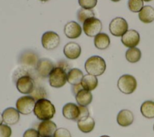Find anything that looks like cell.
Instances as JSON below:
<instances>
[{"label":"cell","mask_w":154,"mask_h":137,"mask_svg":"<svg viewBox=\"0 0 154 137\" xmlns=\"http://www.w3.org/2000/svg\"><path fill=\"white\" fill-rule=\"evenodd\" d=\"M143 1H144V2H149V1H151L152 0H143Z\"/></svg>","instance_id":"f35d334b"},{"label":"cell","mask_w":154,"mask_h":137,"mask_svg":"<svg viewBox=\"0 0 154 137\" xmlns=\"http://www.w3.org/2000/svg\"><path fill=\"white\" fill-rule=\"evenodd\" d=\"M82 72L77 68L70 69L67 73V81L72 85L80 84L83 78Z\"/></svg>","instance_id":"7402d4cb"},{"label":"cell","mask_w":154,"mask_h":137,"mask_svg":"<svg viewBox=\"0 0 154 137\" xmlns=\"http://www.w3.org/2000/svg\"><path fill=\"white\" fill-rule=\"evenodd\" d=\"M75 99L79 106H87L91 103L93 95L90 91L83 88L75 95Z\"/></svg>","instance_id":"d6986e66"},{"label":"cell","mask_w":154,"mask_h":137,"mask_svg":"<svg viewBox=\"0 0 154 137\" xmlns=\"http://www.w3.org/2000/svg\"><path fill=\"white\" fill-rule=\"evenodd\" d=\"M79 109H80V113L79 115L76 120V121L81 120H84L87 118L88 117L90 116V113L88 109L87 108V106H79Z\"/></svg>","instance_id":"d6a6232c"},{"label":"cell","mask_w":154,"mask_h":137,"mask_svg":"<svg viewBox=\"0 0 154 137\" xmlns=\"http://www.w3.org/2000/svg\"><path fill=\"white\" fill-rule=\"evenodd\" d=\"M82 89H83V87H82L81 83L76 84V85H73L72 87V93L73 94V95H75V96L78 93V92L79 91H80Z\"/></svg>","instance_id":"e575fe53"},{"label":"cell","mask_w":154,"mask_h":137,"mask_svg":"<svg viewBox=\"0 0 154 137\" xmlns=\"http://www.w3.org/2000/svg\"><path fill=\"white\" fill-rule=\"evenodd\" d=\"M64 32L67 38L75 39L81 35L82 28L76 22L70 21L65 25Z\"/></svg>","instance_id":"9a60e30c"},{"label":"cell","mask_w":154,"mask_h":137,"mask_svg":"<svg viewBox=\"0 0 154 137\" xmlns=\"http://www.w3.org/2000/svg\"><path fill=\"white\" fill-rule=\"evenodd\" d=\"M3 122V118H2V115L1 114V113L0 112V125L2 124Z\"/></svg>","instance_id":"d590c367"},{"label":"cell","mask_w":154,"mask_h":137,"mask_svg":"<svg viewBox=\"0 0 154 137\" xmlns=\"http://www.w3.org/2000/svg\"><path fill=\"white\" fill-rule=\"evenodd\" d=\"M49 85L54 88L63 87L67 82L66 72L60 67H55L49 75Z\"/></svg>","instance_id":"277c9868"},{"label":"cell","mask_w":154,"mask_h":137,"mask_svg":"<svg viewBox=\"0 0 154 137\" xmlns=\"http://www.w3.org/2000/svg\"><path fill=\"white\" fill-rule=\"evenodd\" d=\"M11 133V129L8 125L6 124L0 125V137H10Z\"/></svg>","instance_id":"4dcf8cb0"},{"label":"cell","mask_w":154,"mask_h":137,"mask_svg":"<svg viewBox=\"0 0 154 137\" xmlns=\"http://www.w3.org/2000/svg\"><path fill=\"white\" fill-rule=\"evenodd\" d=\"M63 53L67 58L69 59H75L81 55V47L77 43L70 41L64 46Z\"/></svg>","instance_id":"5bb4252c"},{"label":"cell","mask_w":154,"mask_h":137,"mask_svg":"<svg viewBox=\"0 0 154 137\" xmlns=\"http://www.w3.org/2000/svg\"><path fill=\"white\" fill-rule=\"evenodd\" d=\"M153 130H154V124H153Z\"/></svg>","instance_id":"60d3db41"},{"label":"cell","mask_w":154,"mask_h":137,"mask_svg":"<svg viewBox=\"0 0 154 137\" xmlns=\"http://www.w3.org/2000/svg\"><path fill=\"white\" fill-rule=\"evenodd\" d=\"M111 1H113V2H119V1H120V0H111Z\"/></svg>","instance_id":"8d00e7d4"},{"label":"cell","mask_w":154,"mask_h":137,"mask_svg":"<svg viewBox=\"0 0 154 137\" xmlns=\"http://www.w3.org/2000/svg\"><path fill=\"white\" fill-rule=\"evenodd\" d=\"M38 60L37 54L31 50H27L22 52L19 58V62L20 64L30 67H35Z\"/></svg>","instance_id":"4fadbf2b"},{"label":"cell","mask_w":154,"mask_h":137,"mask_svg":"<svg viewBox=\"0 0 154 137\" xmlns=\"http://www.w3.org/2000/svg\"><path fill=\"white\" fill-rule=\"evenodd\" d=\"M128 5L132 12L139 13L144 7V3L143 0H128Z\"/></svg>","instance_id":"83f0119b"},{"label":"cell","mask_w":154,"mask_h":137,"mask_svg":"<svg viewBox=\"0 0 154 137\" xmlns=\"http://www.w3.org/2000/svg\"><path fill=\"white\" fill-rule=\"evenodd\" d=\"M100 137H110V136H107V135H103V136H100Z\"/></svg>","instance_id":"74e56055"},{"label":"cell","mask_w":154,"mask_h":137,"mask_svg":"<svg viewBox=\"0 0 154 137\" xmlns=\"http://www.w3.org/2000/svg\"><path fill=\"white\" fill-rule=\"evenodd\" d=\"M53 137H72V136L69 130L61 127L57 129L54 132Z\"/></svg>","instance_id":"1f68e13d"},{"label":"cell","mask_w":154,"mask_h":137,"mask_svg":"<svg viewBox=\"0 0 154 137\" xmlns=\"http://www.w3.org/2000/svg\"><path fill=\"white\" fill-rule=\"evenodd\" d=\"M81 84L84 89L91 91L97 87L98 80L96 76L87 74L83 76Z\"/></svg>","instance_id":"603a6c76"},{"label":"cell","mask_w":154,"mask_h":137,"mask_svg":"<svg viewBox=\"0 0 154 137\" xmlns=\"http://www.w3.org/2000/svg\"><path fill=\"white\" fill-rule=\"evenodd\" d=\"M3 121L7 125L17 124L20 119L19 112L16 108L9 107L4 110L2 112Z\"/></svg>","instance_id":"2e32d148"},{"label":"cell","mask_w":154,"mask_h":137,"mask_svg":"<svg viewBox=\"0 0 154 137\" xmlns=\"http://www.w3.org/2000/svg\"><path fill=\"white\" fill-rule=\"evenodd\" d=\"M137 87V82L134 76L126 74L121 76L117 81V87L123 94L133 93Z\"/></svg>","instance_id":"3957f363"},{"label":"cell","mask_w":154,"mask_h":137,"mask_svg":"<svg viewBox=\"0 0 154 137\" xmlns=\"http://www.w3.org/2000/svg\"><path fill=\"white\" fill-rule=\"evenodd\" d=\"M60 43L59 35L54 31H49L44 32L42 36V44L47 50L57 48Z\"/></svg>","instance_id":"9c48e42d"},{"label":"cell","mask_w":154,"mask_h":137,"mask_svg":"<svg viewBox=\"0 0 154 137\" xmlns=\"http://www.w3.org/2000/svg\"><path fill=\"white\" fill-rule=\"evenodd\" d=\"M134 116L132 111L129 109H122L117 114V122L122 127H128L132 124Z\"/></svg>","instance_id":"ac0fdd59"},{"label":"cell","mask_w":154,"mask_h":137,"mask_svg":"<svg viewBox=\"0 0 154 137\" xmlns=\"http://www.w3.org/2000/svg\"><path fill=\"white\" fill-rule=\"evenodd\" d=\"M140 111L145 118L148 119L154 118V102L152 100L144 102L141 105Z\"/></svg>","instance_id":"d4e9b609"},{"label":"cell","mask_w":154,"mask_h":137,"mask_svg":"<svg viewBox=\"0 0 154 137\" xmlns=\"http://www.w3.org/2000/svg\"><path fill=\"white\" fill-rule=\"evenodd\" d=\"M16 87L17 90L22 94H31L35 88L34 79L28 75L20 76L16 81Z\"/></svg>","instance_id":"ba28073f"},{"label":"cell","mask_w":154,"mask_h":137,"mask_svg":"<svg viewBox=\"0 0 154 137\" xmlns=\"http://www.w3.org/2000/svg\"><path fill=\"white\" fill-rule=\"evenodd\" d=\"M97 0H78L79 5L85 9H92L96 5Z\"/></svg>","instance_id":"f546056e"},{"label":"cell","mask_w":154,"mask_h":137,"mask_svg":"<svg viewBox=\"0 0 154 137\" xmlns=\"http://www.w3.org/2000/svg\"><path fill=\"white\" fill-rule=\"evenodd\" d=\"M92 17H94V13L92 9H85L82 8L77 11V19L81 23H83L87 19Z\"/></svg>","instance_id":"4316f807"},{"label":"cell","mask_w":154,"mask_h":137,"mask_svg":"<svg viewBox=\"0 0 154 137\" xmlns=\"http://www.w3.org/2000/svg\"><path fill=\"white\" fill-rule=\"evenodd\" d=\"M62 113L66 119L76 121L80 113L79 105L73 103H67L63 107Z\"/></svg>","instance_id":"e0dca14e"},{"label":"cell","mask_w":154,"mask_h":137,"mask_svg":"<svg viewBox=\"0 0 154 137\" xmlns=\"http://www.w3.org/2000/svg\"><path fill=\"white\" fill-rule=\"evenodd\" d=\"M33 112L38 120L43 121L52 118L56 110L54 105L50 100L43 98L36 101Z\"/></svg>","instance_id":"6da1fadb"},{"label":"cell","mask_w":154,"mask_h":137,"mask_svg":"<svg viewBox=\"0 0 154 137\" xmlns=\"http://www.w3.org/2000/svg\"><path fill=\"white\" fill-rule=\"evenodd\" d=\"M54 67V64L50 59L42 58L38 60L35 67V70L40 76L45 78L49 77L50 73Z\"/></svg>","instance_id":"8fae6325"},{"label":"cell","mask_w":154,"mask_h":137,"mask_svg":"<svg viewBox=\"0 0 154 137\" xmlns=\"http://www.w3.org/2000/svg\"><path fill=\"white\" fill-rule=\"evenodd\" d=\"M85 69L88 74L98 76L105 71L106 65L103 58L98 55L89 57L85 62Z\"/></svg>","instance_id":"7a4b0ae2"},{"label":"cell","mask_w":154,"mask_h":137,"mask_svg":"<svg viewBox=\"0 0 154 137\" xmlns=\"http://www.w3.org/2000/svg\"><path fill=\"white\" fill-rule=\"evenodd\" d=\"M125 57L126 60L131 63L137 62L141 58V50L135 47L129 48L125 53Z\"/></svg>","instance_id":"484cf974"},{"label":"cell","mask_w":154,"mask_h":137,"mask_svg":"<svg viewBox=\"0 0 154 137\" xmlns=\"http://www.w3.org/2000/svg\"><path fill=\"white\" fill-rule=\"evenodd\" d=\"M40 1H42V2H46V1H48L49 0H39Z\"/></svg>","instance_id":"ab89813d"},{"label":"cell","mask_w":154,"mask_h":137,"mask_svg":"<svg viewBox=\"0 0 154 137\" xmlns=\"http://www.w3.org/2000/svg\"><path fill=\"white\" fill-rule=\"evenodd\" d=\"M140 20L144 23H150L154 20V8L150 5H145L138 13Z\"/></svg>","instance_id":"ffe728a7"},{"label":"cell","mask_w":154,"mask_h":137,"mask_svg":"<svg viewBox=\"0 0 154 137\" xmlns=\"http://www.w3.org/2000/svg\"><path fill=\"white\" fill-rule=\"evenodd\" d=\"M30 94L35 100H37L40 99L45 98L46 95V93L43 87H37L34 88V90Z\"/></svg>","instance_id":"f1b7e54d"},{"label":"cell","mask_w":154,"mask_h":137,"mask_svg":"<svg viewBox=\"0 0 154 137\" xmlns=\"http://www.w3.org/2000/svg\"><path fill=\"white\" fill-rule=\"evenodd\" d=\"M23 137H40L38 130L35 129H28L25 131Z\"/></svg>","instance_id":"836d02e7"},{"label":"cell","mask_w":154,"mask_h":137,"mask_svg":"<svg viewBox=\"0 0 154 137\" xmlns=\"http://www.w3.org/2000/svg\"><path fill=\"white\" fill-rule=\"evenodd\" d=\"M111 34L116 37L122 36L128 29V24L126 20L120 17L114 18L109 25Z\"/></svg>","instance_id":"52a82bcc"},{"label":"cell","mask_w":154,"mask_h":137,"mask_svg":"<svg viewBox=\"0 0 154 137\" xmlns=\"http://www.w3.org/2000/svg\"><path fill=\"white\" fill-rule=\"evenodd\" d=\"M56 130V124L50 120L42 121L39 123L37 127V130L40 137L53 136Z\"/></svg>","instance_id":"7c38bea8"},{"label":"cell","mask_w":154,"mask_h":137,"mask_svg":"<svg viewBox=\"0 0 154 137\" xmlns=\"http://www.w3.org/2000/svg\"><path fill=\"white\" fill-rule=\"evenodd\" d=\"M94 44L95 47L98 49H106L110 44L109 37L106 33L100 32L94 37Z\"/></svg>","instance_id":"44dd1931"},{"label":"cell","mask_w":154,"mask_h":137,"mask_svg":"<svg viewBox=\"0 0 154 137\" xmlns=\"http://www.w3.org/2000/svg\"><path fill=\"white\" fill-rule=\"evenodd\" d=\"M77 125L81 132L87 133L91 132L94 129L95 126V121L92 117L89 116L85 119L78 121Z\"/></svg>","instance_id":"cb8c5ba5"},{"label":"cell","mask_w":154,"mask_h":137,"mask_svg":"<svg viewBox=\"0 0 154 137\" xmlns=\"http://www.w3.org/2000/svg\"><path fill=\"white\" fill-rule=\"evenodd\" d=\"M121 41L126 47L129 48L134 47L139 44L140 36L136 30L129 29L122 36Z\"/></svg>","instance_id":"30bf717a"},{"label":"cell","mask_w":154,"mask_h":137,"mask_svg":"<svg viewBox=\"0 0 154 137\" xmlns=\"http://www.w3.org/2000/svg\"><path fill=\"white\" fill-rule=\"evenodd\" d=\"M35 104V100L31 96H24L17 100L16 107L19 113L28 115L34 111Z\"/></svg>","instance_id":"8992f818"},{"label":"cell","mask_w":154,"mask_h":137,"mask_svg":"<svg viewBox=\"0 0 154 137\" xmlns=\"http://www.w3.org/2000/svg\"><path fill=\"white\" fill-rule=\"evenodd\" d=\"M82 28L84 33L88 37H95L100 33L102 29V22L95 17L87 19L82 23Z\"/></svg>","instance_id":"5b68a950"},{"label":"cell","mask_w":154,"mask_h":137,"mask_svg":"<svg viewBox=\"0 0 154 137\" xmlns=\"http://www.w3.org/2000/svg\"><path fill=\"white\" fill-rule=\"evenodd\" d=\"M49 137H52V136H49Z\"/></svg>","instance_id":"b9f144b4"}]
</instances>
